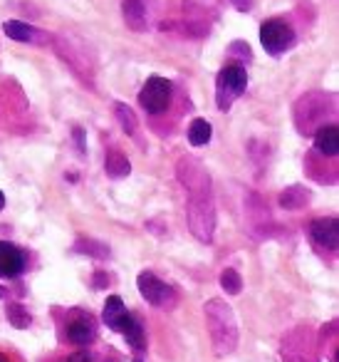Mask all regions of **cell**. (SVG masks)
I'll return each mask as SVG.
<instances>
[{
  "label": "cell",
  "mask_w": 339,
  "mask_h": 362,
  "mask_svg": "<svg viewBox=\"0 0 339 362\" xmlns=\"http://www.w3.org/2000/svg\"><path fill=\"white\" fill-rule=\"evenodd\" d=\"M203 313L213 352L218 357H228L238 347V320H235L233 308L220 298H210L203 305Z\"/></svg>",
  "instance_id": "obj_1"
},
{
  "label": "cell",
  "mask_w": 339,
  "mask_h": 362,
  "mask_svg": "<svg viewBox=\"0 0 339 362\" xmlns=\"http://www.w3.org/2000/svg\"><path fill=\"white\" fill-rule=\"evenodd\" d=\"M337 112V97L332 92H304L292 107L295 127L302 136H312Z\"/></svg>",
  "instance_id": "obj_2"
},
{
  "label": "cell",
  "mask_w": 339,
  "mask_h": 362,
  "mask_svg": "<svg viewBox=\"0 0 339 362\" xmlns=\"http://www.w3.org/2000/svg\"><path fill=\"white\" fill-rule=\"evenodd\" d=\"M186 223L201 243H210L215 233V202L213 194H194L186 202Z\"/></svg>",
  "instance_id": "obj_3"
},
{
  "label": "cell",
  "mask_w": 339,
  "mask_h": 362,
  "mask_svg": "<svg viewBox=\"0 0 339 362\" xmlns=\"http://www.w3.org/2000/svg\"><path fill=\"white\" fill-rule=\"evenodd\" d=\"M248 87V70L238 62H230L215 77V105L220 112H228Z\"/></svg>",
  "instance_id": "obj_4"
},
{
  "label": "cell",
  "mask_w": 339,
  "mask_h": 362,
  "mask_svg": "<svg viewBox=\"0 0 339 362\" xmlns=\"http://www.w3.org/2000/svg\"><path fill=\"white\" fill-rule=\"evenodd\" d=\"M52 45H55L57 55L72 67V72H75L87 87H95V65H92V57L80 47V42H75L72 37L55 35L52 37Z\"/></svg>",
  "instance_id": "obj_5"
},
{
  "label": "cell",
  "mask_w": 339,
  "mask_h": 362,
  "mask_svg": "<svg viewBox=\"0 0 339 362\" xmlns=\"http://www.w3.org/2000/svg\"><path fill=\"white\" fill-rule=\"evenodd\" d=\"M176 176L189 192V197H194V194H213V181H210L208 169L194 156H181L179 164H176Z\"/></svg>",
  "instance_id": "obj_6"
},
{
  "label": "cell",
  "mask_w": 339,
  "mask_h": 362,
  "mask_svg": "<svg viewBox=\"0 0 339 362\" xmlns=\"http://www.w3.org/2000/svg\"><path fill=\"white\" fill-rule=\"evenodd\" d=\"M171 100H174V85L161 75H151L139 92V105L149 115H164L169 110Z\"/></svg>",
  "instance_id": "obj_7"
},
{
  "label": "cell",
  "mask_w": 339,
  "mask_h": 362,
  "mask_svg": "<svg viewBox=\"0 0 339 362\" xmlns=\"http://www.w3.org/2000/svg\"><path fill=\"white\" fill-rule=\"evenodd\" d=\"M295 40H297V35H295L292 25L287 21L275 18V21H268L260 25V45L268 50V55L280 57L295 45Z\"/></svg>",
  "instance_id": "obj_8"
},
{
  "label": "cell",
  "mask_w": 339,
  "mask_h": 362,
  "mask_svg": "<svg viewBox=\"0 0 339 362\" xmlns=\"http://www.w3.org/2000/svg\"><path fill=\"white\" fill-rule=\"evenodd\" d=\"M186 33L194 37L208 35V16H218V0H186Z\"/></svg>",
  "instance_id": "obj_9"
},
{
  "label": "cell",
  "mask_w": 339,
  "mask_h": 362,
  "mask_svg": "<svg viewBox=\"0 0 339 362\" xmlns=\"http://www.w3.org/2000/svg\"><path fill=\"white\" fill-rule=\"evenodd\" d=\"M136 288H139L141 298H144L146 303H151L154 308L166 305V303H169V298H171V288L151 271H141L139 273V278H136Z\"/></svg>",
  "instance_id": "obj_10"
},
{
  "label": "cell",
  "mask_w": 339,
  "mask_h": 362,
  "mask_svg": "<svg viewBox=\"0 0 339 362\" xmlns=\"http://www.w3.org/2000/svg\"><path fill=\"white\" fill-rule=\"evenodd\" d=\"M3 30H6V35L11 37V40L25 42V45L45 47L52 42L50 33L40 30V28H35V25H28V23H23V21H8L6 25H3Z\"/></svg>",
  "instance_id": "obj_11"
},
{
  "label": "cell",
  "mask_w": 339,
  "mask_h": 362,
  "mask_svg": "<svg viewBox=\"0 0 339 362\" xmlns=\"http://www.w3.org/2000/svg\"><path fill=\"white\" fill-rule=\"evenodd\" d=\"M309 342H312L309 340V330H304V327H299L290 337H285V347H282L285 362H317Z\"/></svg>",
  "instance_id": "obj_12"
},
{
  "label": "cell",
  "mask_w": 339,
  "mask_h": 362,
  "mask_svg": "<svg viewBox=\"0 0 339 362\" xmlns=\"http://www.w3.org/2000/svg\"><path fill=\"white\" fill-rule=\"evenodd\" d=\"M25 253L8 241H0V278H16L25 271Z\"/></svg>",
  "instance_id": "obj_13"
},
{
  "label": "cell",
  "mask_w": 339,
  "mask_h": 362,
  "mask_svg": "<svg viewBox=\"0 0 339 362\" xmlns=\"http://www.w3.org/2000/svg\"><path fill=\"white\" fill-rule=\"evenodd\" d=\"M309 236L317 243L319 248H329V251H337L339 246V223L337 218H317L309 226Z\"/></svg>",
  "instance_id": "obj_14"
},
{
  "label": "cell",
  "mask_w": 339,
  "mask_h": 362,
  "mask_svg": "<svg viewBox=\"0 0 339 362\" xmlns=\"http://www.w3.org/2000/svg\"><path fill=\"white\" fill-rule=\"evenodd\" d=\"M95 335H97L95 317L82 310H75L72 320L67 322V337H70L72 342H77V345H87V342L95 340Z\"/></svg>",
  "instance_id": "obj_15"
},
{
  "label": "cell",
  "mask_w": 339,
  "mask_h": 362,
  "mask_svg": "<svg viewBox=\"0 0 339 362\" xmlns=\"http://www.w3.org/2000/svg\"><path fill=\"white\" fill-rule=\"evenodd\" d=\"M121 16H124V23L129 30L144 33L149 28V16H146L144 0H124L121 3Z\"/></svg>",
  "instance_id": "obj_16"
},
{
  "label": "cell",
  "mask_w": 339,
  "mask_h": 362,
  "mask_svg": "<svg viewBox=\"0 0 339 362\" xmlns=\"http://www.w3.org/2000/svg\"><path fill=\"white\" fill-rule=\"evenodd\" d=\"M314 149L322 156H337L339 154V129L337 124H324L314 132Z\"/></svg>",
  "instance_id": "obj_17"
},
{
  "label": "cell",
  "mask_w": 339,
  "mask_h": 362,
  "mask_svg": "<svg viewBox=\"0 0 339 362\" xmlns=\"http://www.w3.org/2000/svg\"><path fill=\"white\" fill-rule=\"evenodd\" d=\"M117 332H121V335L126 337V342H129V347L134 352H144L146 335H144V327H141V322H139V317H136V315L126 313L124 320H121V325H119V330H117Z\"/></svg>",
  "instance_id": "obj_18"
},
{
  "label": "cell",
  "mask_w": 339,
  "mask_h": 362,
  "mask_svg": "<svg viewBox=\"0 0 339 362\" xmlns=\"http://www.w3.org/2000/svg\"><path fill=\"white\" fill-rule=\"evenodd\" d=\"M105 171L109 179H124V176L131 174V164L129 159L124 156V151L119 149H109L105 159Z\"/></svg>",
  "instance_id": "obj_19"
},
{
  "label": "cell",
  "mask_w": 339,
  "mask_h": 362,
  "mask_svg": "<svg viewBox=\"0 0 339 362\" xmlns=\"http://www.w3.org/2000/svg\"><path fill=\"white\" fill-rule=\"evenodd\" d=\"M126 308H124V300H121L119 296H109V300L105 303V313H102V320H105V325L109 327V330H119L121 320H124L126 315Z\"/></svg>",
  "instance_id": "obj_20"
},
{
  "label": "cell",
  "mask_w": 339,
  "mask_h": 362,
  "mask_svg": "<svg viewBox=\"0 0 339 362\" xmlns=\"http://www.w3.org/2000/svg\"><path fill=\"white\" fill-rule=\"evenodd\" d=\"M309 199H312L309 189L299 187V184H292V187H287L282 194H280V206L287 209V211H295V209H302Z\"/></svg>",
  "instance_id": "obj_21"
},
{
  "label": "cell",
  "mask_w": 339,
  "mask_h": 362,
  "mask_svg": "<svg viewBox=\"0 0 339 362\" xmlns=\"http://www.w3.org/2000/svg\"><path fill=\"white\" fill-rule=\"evenodd\" d=\"M213 136V127L210 122H206L203 117H196L189 127V144L191 146H206Z\"/></svg>",
  "instance_id": "obj_22"
},
{
  "label": "cell",
  "mask_w": 339,
  "mask_h": 362,
  "mask_svg": "<svg viewBox=\"0 0 339 362\" xmlns=\"http://www.w3.org/2000/svg\"><path fill=\"white\" fill-rule=\"evenodd\" d=\"M114 115H117V119H119V124H121V129H124V134L134 136L136 129H139V122H136L134 110H131L129 105H124V102H117V105H114Z\"/></svg>",
  "instance_id": "obj_23"
},
{
  "label": "cell",
  "mask_w": 339,
  "mask_h": 362,
  "mask_svg": "<svg viewBox=\"0 0 339 362\" xmlns=\"http://www.w3.org/2000/svg\"><path fill=\"white\" fill-rule=\"evenodd\" d=\"M6 315H8V320H11V325L18 327V330H25V327H30V322H32L30 313H28L25 305H20V303H8Z\"/></svg>",
  "instance_id": "obj_24"
},
{
  "label": "cell",
  "mask_w": 339,
  "mask_h": 362,
  "mask_svg": "<svg viewBox=\"0 0 339 362\" xmlns=\"http://www.w3.org/2000/svg\"><path fill=\"white\" fill-rule=\"evenodd\" d=\"M75 251L77 253H87L92 258H107L109 256V248L100 241H92V238H77L75 243Z\"/></svg>",
  "instance_id": "obj_25"
},
{
  "label": "cell",
  "mask_w": 339,
  "mask_h": 362,
  "mask_svg": "<svg viewBox=\"0 0 339 362\" xmlns=\"http://www.w3.org/2000/svg\"><path fill=\"white\" fill-rule=\"evenodd\" d=\"M220 288H223L228 296H238V293L243 291V278H240V273L233 271V268H225V271L220 273Z\"/></svg>",
  "instance_id": "obj_26"
},
{
  "label": "cell",
  "mask_w": 339,
  "mask_h": 362,
  "mask_svg": "<svg viewBox=\"0 0 339 362\" xmlns=\"http://www.w3.org/2000/svg\"><path fill=\"white\" fill-rule=\"evenodd\" d=\"M228 55H233L235 60H240V62H253V50H250V45L245 40H235V42H230L228 45ZM238 62V65H240Z\"/></svg>",
  "instance_id": "obj_27"
},
{
  "label": "cell",
  "mask_w": 339,
  "mask_h": 362,
  "mask_svg": "<svg viewBox=\"0 0 339 362\" xmlns=\"http://www.w3.org/2000/svg\"><path fill=\"white\" fill-rule=\"evenodd\" d=\"M75 144H77V151L85 154L87 146H85V129H82V127H75Z\"/></svg>",
  "instance_id": "obj_28"
},
{
  "label": "cell",
  "mask_w": 339,
  "mask_h": 362,
  "mask_svg": "<svg viewBox=\"0 0 339 362\" xmlns=\"http://www.w3.org/2000/svg\"><path fill=\"white\" fill-rule=\"evenodd\" d=\"M107 286H109V276H107L105 271H97L95 273V288H100L102 291V288H107Z\"/></svg>",
  "instance_id": "obj_29"
},
{
  "label": "cell",
  "mask_w": 339,
  "mask_h": 362,
  "mask_svg": "<svg viewBox=\"0 0 339 362\" xmlns=\"http://www.w3.org/2000/svg\"><path fill=\"white\" fill-rule=\"evenodd\" d=\"M230 6H233L235 11H240V13H248L250 8H253V0H230Z\"/></svg>",
  "instance_id": "obj_30"
},
{
  "label": "cell",
  "mask_w": 339,
  "mask_h": 362,
  "mask_svg": "<svg viewBox=\"0 0 339 362\" xmlns=\"http://www.w3.org/2000/svg\"><path fill=\"white\" fill-rule=\"evenodd\" d=\"M67 362H92V355L85 350H80V352H75V355L67 357Z\"/></svg>",
  "instance_id": "obj_31"
},
{
  "label": "cell",
  "mask_w": 339,
  "mask_h": 362,
  "mask_svg": "<svg viewBox=\"0 0 339 362\" xmlns=\"http://www.w3.org/2000/svg\"><path fill=\"white\" fill-rule=\"evenodd\" d=\"M3 209H6V194L0 192V211H3Z\"/></svg>",
  "instance_id": "obj_32"
},
{
  "label": "cell",
  "mask_w": 339,
  "mask_h": 362,
  "mask_svg": "<svg viewBox=\"0 0 339 362\" xmlns=\"http://www.w3.org/2000/svg\"><path fill=\"white\" fill-rule=\"evenodd\" d=\"M0 362H11V357H8L6 352H0Z\"/></svg>",
  "instance_id": "obj_33"
},
{
  "label": "cell",
  "mask_w": 339,
  "mask_h": 362,
  "mask_svg": "<svg viewBox=\"0 0 339 362\" xmlns=\"http://www.w3.org/2000/svg\"><path fill=\"white\" fill-rule=\"evenodd\" d=\"M3 296H6V291H3V288H0V298H3Z\"/></svg>",
  "instance_id": "obj_34"
}]
</instances>
